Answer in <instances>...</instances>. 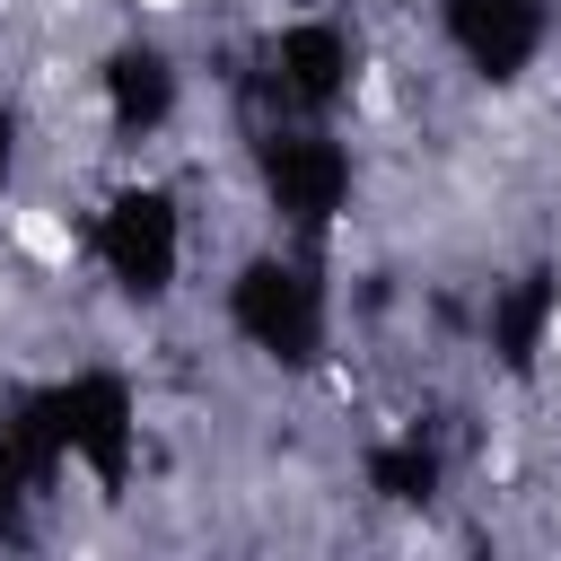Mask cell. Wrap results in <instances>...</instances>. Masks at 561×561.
I'll return each mask as SVG.
<instances>
[{
  "mask_svg": "<svg viewBox=\"0 0 561 561\" xmlns=\"http://www.w3.org/2000/svg\"><path fill=\"white\" fill-rule=\"evenodd\" d=\"M552 324H561V263H526V272L500 280L491 307H482V342H491V359H500L508 377H535V368H543Z\"/></svg>",
  "mask_w": 561,
  "mask_h": 561,
  "instance_id": "8",
  "label": "cell"
},
{
  "mask_svg": "<svg viewBox=\"0 0 561 561\" xmlns=\"http://www.w3.org/2000/svg\"><path fill=\"white\" fill-rule=\"evenodd\" d=\"M359 26L342 18H289L254 44V114H280V123H333L351 96H359Z\"/></svg>",
  "mask_w": 561,
  "mask_h": 561,
  "instance_id": "5",
  "label": "cell"
},
{
  "mask_svg": "<svg viewBox=\"0 0 561 561\" xmlns=\"http://www.w3.org/2000/svg\"><path fill=\"white\" fill-rule=\"evenodd\" d=\"M368 491H377L386 508H430V500L447 491V447H438L421 421L368 438Z\"/></svg>",
  "mask_w": 561,
  "mask_h": 561,
  "instance_id": "9",
  "label": "cell"
},
{
  "mask_svg": "<svg viewBox=\"0 0 561 561\" xmlns=\"http://www.w3.org/2000/svg\"><path fill=\"white\" fill-rule=\"evenodd\" d=\"M9 430L44 456V473H79L96 482V500H123L131 473H140V394L123 368H70V377H44L9 403Z\"/></svg>",
  "mask_w": 561,
  "mask_h": 561,
  "instance_id": "1",
  "label": "cell"
},
{
  "mask_svg": "<svg viewBox=\"0 0 561 561\" xmlns=\"http://www.w3.org/2000/svg\"><path fill=\"white\" fill-rule=\"evenodd\" d=\"M438 44L465 79L517 88L552 44V0H438Z\"/></svg>",
  "mask_w": 561,
  "mask_h": 561,
  "instance_id": "6",
  "label": "cell"
},
{
  "mask_svg": "<svg viewBox=\"0 0 561 561\" xmlns=\"http://www.w3.org/2000/svg\"><path fill=\"white\" fill-rule=\"evenodd\" d=\"M219 316H228V333H237L263 368L316 377V368L333 359V280H324V245H298V237L254 245V254L228 272Z\"/></svg>",
  "mask_w": 561,
  "mask_h": 561,
  "instance_id": "2",
  "label": "cell"
},
{
  "mask_svg": "<svg viewBox=\"0 0 561 561\" xmlns=\"http://www.w3.org/2000/svg\"><path fill=\"white\" fill-rule=\"evenodd\" d=\"M245 158H254V193H263V210H272L280 237L324 245V237L342 228V210H351V193H359V167H351V140H342L333 123L254 114Z\"/></svg>",
  "mask_w": 561,
  "mask_h": 561,
  "instance_id": "3",
  "label": "cell"
},
{
  "mask_svg": "<svg viewBox=\"0 0 561 561\" xmlns=\"http://www.w3.org/2000/svg\"><path fill=\"white\" fill-rule=\"evenodd\" d=\"M18 149H26V123H18V105L0 96V193L18 184Z\"/></svg>",
  "mask_w": 561,
  "mask_h": 561,
  "instance_id": "11",
  "label": "cell"
},
{
  "mask_svg": "<svg viewBox=\"0 0 561 561\" xmlns=\"http://www.w3.org/2000/svg\"><path fill=\"white\" fill-rule=\"evenodd\" d=\"M53 491V473H44V456L0 421V543H26L35 535V500Z\"/></svg>",
  "mask_w": 561,
  "mask_h": 561,
  "instance_id": "10",
  "label": "cell"
},
{
  "mask_svg": "<svg viewBox=\"0 0 561 561\" xmlns=\"http://www.w3.org/2000/svg\"><path fill=\"white\" fill-rule=\"evenodd\" d=\"M88 263L123 307H167L184 280V193L158 175L114 184L88 210Z\"/></svg>",
  "mask_w": 561,
  "mask_h": 561,
  "instance_id": "4",
  "label": "cell"
},
{
  "mask_svg": "<svg viewBox=\"0 0 561 561\" xmlns=\"http://www.w3.org/2000/svg\"><path fill=\"white\" fill-rule=\"evenodd\" d=\"M96 105H105V131H114L123 149L158 140V131L175 123V105H184V70H175V53H167L158 35H123V44H105V61H96Z\"/></svg>",
  "mask_w": 561,
  "mask_h": 561,
  "instance_id": "7",
  "label": "cell"
}]
</instances>
